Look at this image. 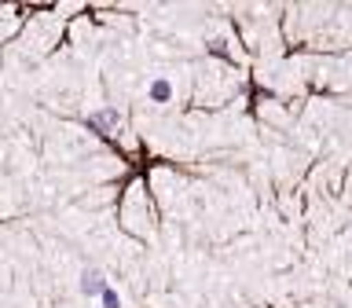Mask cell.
Returning <instances> with one entry per match:
<instances>
[{
  "instance_id": "cell-1",
  "label": "cell",
  "mask_w": 352,
  "mask_h": 308,
  "mask_svg": "<svg viewBox=\"0 0 352 308\" xmlns=\"http://www.w3.org/2000/svg\"><path fill=\"white\" fill-rule=\"evenodd\" d=\"M118 125H121V114L114 107H103V110H92V114H88V129H96L99 136H114Z\"/></svg>"
},
{
  "instance_id": "cell-2",
  "label": "cell",
  "mask_w": 352,
  "mask_h": 308,
  "mask_svg": "<svg viewBox=\"0 0 352 308\" xmlns=\"http://www.w3.org/2000/svg\"><path fill=\"white\" fill-rule=\"evenodd\" d=\"M107 286H110V283H107V275L99 272V268H85V272H81V294H85V297H96V301H99V294H103Z\"/></svg>"
},
{
  "instance_id": "cell-3",
  "label": "cell",
  "mask_w": 352,
  "mask_h": 308,
  "mask_svg": "<svg viewBox=\"0 0 352 308\" xmlns=\"http://www.w3.org/2000/svg\"><path fill=\"white\" fill-rule=\"evenodd\" d=\"M147 96H151V103H169V99H173V85L165 81V77H154L151 88H147Z\"/></svg>"
},
{
  "instance_id": "cell-4",
  "label": "cell",
  "mask_w": 352,
  "mask_h": 308,
  "mask_svg": "<svg viewBox=\"0 0 352 308\" xmlns=\"http://www.w3.org/2000/svg\"><path fill=\"white\" fill-rule=\"evenodd\" d=\"M99 305L103 308H121V294L114 290V286H107V290L99 294Z\"/></svg>"
}]
</instances>
